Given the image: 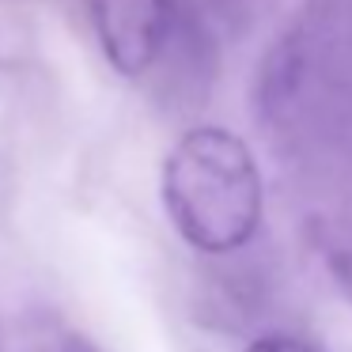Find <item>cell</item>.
Masks as SVG:
<instances>
[{
	"instance_id": "6da1fadb",
	"label": "cell",
	"mask_w": 352,
	"mask_h": 352,
	"mask_svg": "<svg viewBox=\"0 0 352 352\" xmlns=\"http://www.w3.org/2000/svg\"><path fill=\"white\" fill-rule=\"evenodd\" d=\"M163 205L190 246L239 250L261 220V178L246 144L228 129L186 133L163 167Z\"/></svg>"
},
{
	"instance_id": "3957f363",
	"label": "cell",
	"mask_w": 352,
	"mask_h": 352,
	"mask_svg": "<svg viewBox=\"0 0 352 352\" xmlns=\"http://www.w3.org/2000/svg\"><path fill=\"white\" fill-rule=\"evenodd\" d=\"M246 352H318V349H311L307 341H296V337H261Z\"/></svg>"
},
{
	"instance_id": "7a4b0ae2",
	"label": "cell",
	"mask_w": 352,
	"mask_h": 352,
	"mask_svg": "<svg viewBox=\"0 0 352 352\" xmlns=\"http://www.w3.org/2000/svg\"><path fill=\"white\" fill-rule=\"evenodd\" d=\"M87 12L110 65L125 76L152 69L178 23V0H87Z\"/></svg>"
}]
</instances>
